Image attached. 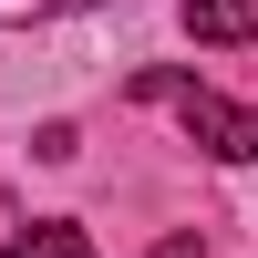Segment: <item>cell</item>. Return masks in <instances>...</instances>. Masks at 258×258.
I'll return each mask as SVG.
<instances>
[{
	"mask_svg": "<svg viewBox=\"0 0 258 258\" xmlns=\"http://www.w3.org/2000/svg\"><path fill=\"white\" fill-rule=\"evenodd\" d=\"M135 103H176L186 135H197L217 165H248V155H258V114L227 103V93H207V83H186V73H135Z\"/></svg>",
	"mask_w": 258,
	"mask_h": 258,
	"instance_id": "obj_1",
	"label": "cell"
},
{
	"mask_svg": "<svg viewBox=\"0 0 258 258\" xmlns=\"http://www.w3.org/2000/svg\"><path fill=\"white\" fill-rule=\"evenodd\" d=\"M197 41H258V0H186Z\"/></svg>",
	"mask_w": 258,
	"mask_h": 258,
	"instance_id": "obj_2",
	"label": "cell"
},
{
	"mask_svg": "<svg viewBox=\"0 0 258 258\" xmlns=\"http://www.w3.org/2000/svg\"><path fill=\"white\" fill-rule=\"evenodd\" d=\"M11 258H93V238H83V227H62V217H41V227H21Z\"/></svg>",
	"mask_w": 258,
	"mask_h": 258,
	"instance_id": "obj_3",
	"label": "cell"
},
{
	"mask_svg": "<svg viewBox=\"0 0 258 258\" xmlns=\"http://www.w3.org/2000/svg\"><path fill=\"white\" fill-rule=\"evenodd\" d=\"M62 11H93V0H0V31L11 21H62Z\"/></svg>",
	"mask_w": 258,
	"mask_h": 258,
	"instance_id": "obj_4",
	"label": "cell"
},
{
	"mask_svg": "<svg viewBox=\"0 0 258 258\" xmlns=\"http://www.w3.org/2000/svg\"><path fill=\"white\" fill-rule=\"evenodd\" d=\"M155 258H207V238H197V227H176V238H165Z\"/></svg>",
	"mask_w": 258,
	"mask_h": 258,
	"instance_id": "obj_5",
	"label": "cell"
}]
</instances>
